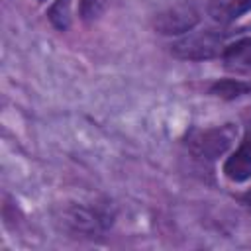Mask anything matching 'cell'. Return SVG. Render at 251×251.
I'll use <instances>...</instances> for the list:
<instances>
[{
	"instance_id": "cell-6",
	"label": "cell",
	"mask_w": 251,
	"mask_h": 251,
	"mask_svg": "<svg viewBox=\"0 0 251 251\" xmlns=\"http://www.w3.org/2000/svg\"><path fill=\"white\" fill-rule=\"evenodd\" d=\"M249 10H251V0H210L208 2V14L220 24H229L241 18Z\"/></svg>"
},
{
	"instance_id": "cell-4",
	"label": "cell",
	"mask_w": 251,
	"mask_h": 251,
	"mask_svg": "<svg viewBox=\"0 0 251 251\" xmlns=\"http://www.w3.org/2000/svg\"><path fill=\"white\" fill-rule=\"evenodd\" d=\"M224 175L231 182H245V180L251 178V133L226 159V163H224Z\"/></svg>"
},
{
	"instance_id": "cell-3",
	"label": "cell",
	"mask_w": 251,
	"mask_h": 251,
	"mask_svg": "<svg viewBox=\"0 0 251 251\" xmlns=\"http://www.w3.org/2000/svg\"><path fill=\"white\" fill-rule=\"evenodd\" d=\"M198 24V12L190 4L173 6L155 18V29L163 35L188 33Z\"/></svg>"
},
{
	"instance_id": "cell-7",
	"label": "cell",
	"mask_w": 251,
	"mask_h": 251,
	"mask_svg": "<svg viewBox=\"0 0 251 251\" xmlns=\"http://www.w3.org/2000/svg\"><path fill=\"white\" fill-rule=\"evenodd\" d=\"M210 92L218 98L233 100V98H239L243 94H249L251 92V82L241 80V78H224V80H216L210 86Z\"/></svg>"
},
{
	"instance_id": "cell-8",
	"label": "cell",
	"mask_w": 251,
	"mask_h": 251,
	"mask_svg": "<svg viewBox=\"0 0 251 251\" xmlns=\"http://www.w3.org/2000/svg\"><path fill=\"white\" fill-rule=\"evenodd\" d=\"M65 218H67L65 222H67L75 231H78V233H96V231L100 229V220H98L94 214H90L88 210L73 208Z\"/></svg>"
},
{
	"instance_id": "cell-11",
	"label": "cell",
	"mask_w": 251,
	"mask_h": 251,
	"mask_svg": "<svg viewBox=\"0 0 251 251\" xmlns=\"http://www.w3.org/2000/svg\"><path fill=\"white\" fill-rule=\"evenodd\" d=\"M245 202L251 206V192H247V196H245Z\"/></svg>"
},
{
	"instance_id": "cell-1",
	"label": "cell",
	"mask_w": 251,
	"mask_h": 251,
	"mask_svg": "<svg viewBox=\"0 0 251 251\" xmlns=\"http://www.w3.org/2000/svg\"><path fill=\"white\" fill-rule=\"evenodd\" d=\"M226 49L224 45V35L216 33L212 29L208 31H198V33H188L186 37L178 39L176 43L171 45V53L178 59L186 61H204L212 59L216 55H222Z\"/></svg>"
},
{
	"instance_id": "cell-10",
	"label": "cell",
	"mask_w": 251,
	"mask_h": 251,
	"mask_svg": "<svg viewBox=\"0 0 251 251\" xmlns=\"http://www.w3.org/2000/svg\"><path fill=\"white\" fill-rule=\"evenodd\" d=\"M108 0H78V14L84 22H92L106 10Z\"/></svg>"
},
{
	"instance_id": "cell-9",
	"label": "cell",
	"mask_w": 251,
	"mask_h": 251,
	"mask_svg": "<svg viewBox=\"0 0 251 251\" xmlns=\"http://www.w3.org/2000/svg\"><path fill=\"white\" fill-rule=\"evenodd\" d=\"M47 16L57 29H67L71 24V0H55Z\"/></svg>"
},
{
	"instance_id": "cell-5",
	"label": "cell",
	"mask_w": 251,
	"mask_h": 251,
	"mask_svg": "<svg viewBox=\"0 0 251 251\" xmlns=\"http://www.w3.org/2000/svg\"><path fill=\"white\" fill-rule=\"evenodd\" d=\"M222 59L227 71L237 75H251V37H241L235 43L226 45Z\"/></svg>"
},
{
	"instance_id": "cell-2",
	"label": "cell",
	"mask_w": 251,
	"mask_h": 251,
	"mask_svg": "<svg viewBox=\"0 0 251 251\" xmlns=\"http://www.w3.org/2000/svg\"><path fill=\"white\" fill-rule=\"evenodd\" d=\"M233 137H235V129L231 126H222V127L206 129V131L196 133L190 139V149L198 157L216 159L222 153H226V149L231 145Z\"/></svg>"
}]
</instances>
